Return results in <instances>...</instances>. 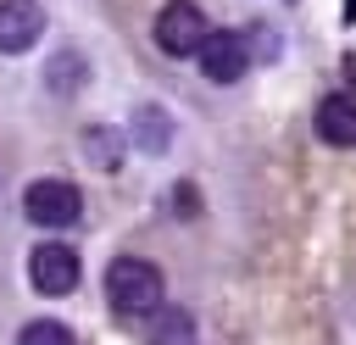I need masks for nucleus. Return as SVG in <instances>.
Returning a JSON list of instances; mask_svg holds the SVG:
<instances>
[{"instance_id": "5", "label": "nucleus", "mask_w": 356, "mask_h": 345, "mask_svg": "<svg viewBox=\"0 0 356 345\" xmlns=\"http://www.w3.org/2000/svg\"><path fill=\"white\" fill-rule=\"evenodd\" d=\"M195 56H200V72H206L211 83H234V78H245V67H250V50H245L239 33H206Z\"/></svg>"}, {"instance_id": "4", "label": "nucleus", "mask_w": 356, "mask_h": 345, "mask_svg": "<svg viewBox=\"0 0 356 345\" xmlns=\"http://www.w3.org/2000/svg\"><path fill=\"white\" fill-rule=\"evenodd\" d=\"M28 278H33V289L39 295H72V284H78V250L72 245H39L33 256H28Z\"/></svg>"}, {"instance_id": "9", "label": "nucleus", "mask_w": 356, "mask_h": 345, "mask_svg": "<svg viewBox=\"0 0 356 345\" xmlns=\"http://www.w3.org/2000/svg\"><path fill=\"white\" fill-rule=\"evenodd\" d=\"M17 345H78V339H72L67 323H50V317H44V323H28Z\"/></svg>"}, {"instance_id": "7", "label": "nucleus", "mask_w": 356, "mask_h": 345, "mask_svg": "<svg viewBox=\"0 0 356 345\" xmlns=\"http://www.w3.org/2000/svg\"><path fill=\"white\" fill-rule=\"evenodd\" d=\"M317 134L328 145H356V95H328L317 106Z\"/></svg>"}, {"instance_id": "2", "label": "nucleus", "mask_w": 356, "mask_h": 345, "mask_svg": "<svg viewBox=\"0 0 356 345\" xmlns=\"http://www.w3.org/2000/svg\"><path fill=\"white\" fill-rule=\"evenodd\" d=\"M22 211H28L39 228H67V223H78V211H83V195H78L67 178H39V184H28V195H22Z\"/></svg>"}, {"instance_id": "6", "label": "nucleus", "mask_w": 356, "mask_h": 345, "mask_svg": "<svg viewBox=\"0 0 356 345\" xmlns=\"http://www.w3.org/2000/svg\"><path fill=\"white\" fill-rule=\"evenodd\" d=\"M39 33H44V11H39V0H0V50H6V56L33 50Z\"/></svg>"}, {"instance_id": "3", "label": "nucleus", "mask_w": 356, "mask_h": 345, "mask_svg": "<svg viewBox=\"0 0 356 345\" xmlns=\"http://www.w3.org/2000/svg\"><path fill=\"white\" fill-rule=\"evenodd\" d=\"M200 39H206V17H200V6H195V0H167L161 17H156V45H161L167 56H195Z\"/></svg>"}, {"instance_id": "10", "label": "nucleus", "mask_w": 356, "mask_h": 345, "mask_svg": "<svg viewBox=\"0 0 356 345\" xmlns=\"http://www.w3.org/2000/svg\"><path fill=\"white\" fill-rule=\"evenodd\" d=\"M89 145H95L100 167H117V139H111V134H89Z\"/></svg>"}, {"instance_id": "8", "label": "nucleus", "mask_w": 356, "mask_h": 345, "mask_svg": "<svg viewBox=\"0 0 356 345\" xmlns=\"http://www.w3.org/2000/svg\"><path fill=\"white\" fill-rule=\"evenodd\" d=\"M189 328H195V323H189V312H172V306L161 312V306H156V328H150V339H156V345H184V339H189Z\"/></svg>"}, {"instance_id": "1", "label": "nucleus", "mask_w": 356, "mask_h": 345, "mask_svg": "<svg viewBox=\"0 0 356 345\" xmlns=\"http://www.w3.org/2000/svg\"><path fill=\"white\" fill-rule=\"evenodd\" d=\"M106 300L117 317H150L161 306V273L145 256H117L106 267Z\"/></svg>"}]
</instances>
